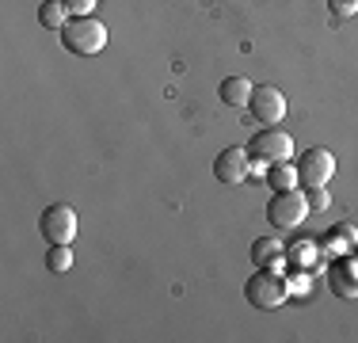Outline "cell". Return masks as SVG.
Masks as SVG:
<instances>
[{"label":"cell","instance_id":"6da1fadb","mask_svg":"<svg viewBox=\"0 0 358 343\" xmlns=\"http://www.w3.org/2000/svg\"><path fill=\"white\" fill-rule=\"evenodd\" d=\"M57 34H62V46L69 50L73 57H92L107 46V27L96 15H73Z\"/></svg>","mask_w":358,"mask_h":343},{"label":"cell","instance_id":"7a4b0ae2","mask_svg":"<svg viewBox=\"0 0 358 343\" xmlns=\"http://www.w3.org/2000/svg\"><path fill=\"white\" fill-rule=\"evenodd\" d=\"M309 199H305L301 191H275L271 195V202H267V221L275 229H297L305 218H309Z\"/></svg>","mask_w":358,"mask_h":343},{"label":"cell","instance_id":"3957f363","mask_svg":"<svg viewBox=\"0 0 358 343\" xmlns=\"http://www.w3.org/2000/svg\"><path fill=\"white\" fill-rule=\"evenodd\" d=\"M244 298H248L252 309H278V305H286L289 290H286L282 274L259 267V274H252V279L244 282Z\"/></svg>","mask_w":358,"mask_h":343},{"label":"cell","instance_id":"277c9868","mask_svg":"<svg viewBox=\"0 0 358 343\" xmlns=\"http://www.w3.org/2000/svg\"><path fill=\"white\" fill-rule=\"evenodd\" d=\"M76 229H80V221H76V210L65 202H54L42 210L38 218V233L46 244H73L76 240Z\"/></svg>","mask_w":358,"mask_h":343},{"label":"cell","instance_id":"5b68a950","mask_svg":"<svg viewBox=\"0 0 358 343\" xmlns=\"http://www.w3.org/2000/svg\"><path fill=\"white\" fill-rule=\"evenodd\" d=\"M248 157L263 160V164H278V160H294V137L282 126H263L248 141Z\"/></svg>","mask_w":358,"mask_h":343},{"label":"cell","instance_id":"8992f818","mask_svg":"<svg viewBox=\"0 0 358 343\" xmlns=\"http://www.w3.org/2000/svg\"><path fill=\"white\" fill-rule=\"evenodd\" d=\"M331 176H336V153L317 145V149H305L297 157V179L301 187H328Z\"/></svg>","mask_w":358,"mask_h":343},{"label":"cell","instance_id":"52a82bcc","mask_svg":"<svg viewBox=\"0 0 358 343\" xmlns=\"http://www.w3.org/2000/svg\"><path fill=\"white\" fill-rule=\"evenodd\" d=\"M286 92H278L275 84H259V88L252 92V99H248V111H252V118L255 122H263V126H278L286 118Z\"/></svg>","mask_w":358,"mask_h":343},{"label":"cell","instance_id":"ba28073f","mask_svg":"<svg viewBox=\"0 0 358 343\" xmlns=\"http://www.w3.org/2000/svg\"><path fill=\"white\" fill-rule=\"evenodd\" d=\"M328 290L336 298H343V302H355V298H358V252L331 260V267H328Z\"/></svg>","mask_w":358,"mask_h":343},{"label":"cell","instance_id":"9c48e42d","mask_svg":"<svg viewBox=\"0 0 358 343\" xmlns=\"http://www.w3.org/2000/svg\"><path fill=\"white\" fill-rule=\"evenodd\" d=\"M248 164H252V157H248V149H221L217 153V160H214V176H217V183H229V187H241V183H248Z\"/></svg>","mask_w":358,"mask_h":343},{"label":"cell","instance_id":"30bf717a","mask_svg":"<svg viewBox=\"0 0 358 343\" xmlns=\"http://www.w3.org/2000/svg\"><path fill=\"white\" fill-rule=\"evenodd\" d=\"M252 260H255V267L275 271V274H286V267H289L286 244H282V240H275V237H259V240H255V244H252Z\"/></svg>","mask_w":358,"mask_h":343},{"label":"cell","instance_id":"8fae6325","mask_svg":"<svg viewBox=\"0 0 358 343\" xmlns=\"http://www.w3.org/2000/svg\"><path fill=\"white\" fill-rule=\"evenodd\" d=\"M358 248V233L351 225H336V229H328V233L320 237V252L324 255H331V260H339V255H351Z\"/></svg>","mask_w":358,"mask_h":343},{"label":"cell","instance_id":"7c38bea8","mask_svg":"<svg viewBox=\"0 0 358 343\" xmlns=\"http://www.w3.org/2000/svg\"><path fill=\"white\" fill-rule=\"evenodd\" d=\"M320 240H313V237H297V240H289L286 244V260L294 263V267H317L320 263Z\"/></svg>","mask_w":358,"mask_h":343},{"label":"cell","instance_id":"4fadbf2b","mask_svg":"<svg viewBox=\"0 0 358 343\" xmlns=\"http://www.w3.org/2000/svg\"><path fill=\"white\" fill-rule=\"evenodd\" d=\"M217 92H221V103H225V107H248L255 84L248 80V76H225Z\"/></svg>","mask_w":358,"mask_h":343},{"label":"cell","instance_id":"5bb4252c","mask_svg":"<svg viewBox=\"0 0 358 343\" xmlns=\"http://www.w3.org/2000/svg\"><path fill=\"white\" fill-rule=\"evenodd\" d=\"M267 187L271 191H294L301 179H297V164L294 160H278V164H267Z\"/></svg>","mask_w":358,"mask_h":343},{"label":"cell","instance_id":"9a60e30c","mask_svg":"<svg viewBox=\"0 0 358 343\" xmlns=\"http://www.w3.org/2000/svg\"><path fill=\"white\" fill-rule=\"evenodd\" d=\"M69 20H73V15H69V8H65L62 0H46V4L38 8V23L46 31H62Z\"/></svg>","mask_w":358,"mask_h":343},{"label":"cell","instance_id":"2e32d148","mask_svg":"<svg viewBox=\"0 0 358 343\" xmlns=\"http://www.w3.org/2000/svg\"><path fill=\"white\" fill-rule=\"evenodd\" d=\"M46 267L54 271V274H65V271H69V267H73V244H50Z\"/></svg>","mask_w":358,"mask_h":343},{"label":"cell","instance_id":"e0dca14e","mask_svg":"<svg viewBox=\"0 0 358 343\" xmlns=\"http://www.w3.org/2000/svg\"><path fill=\"white\" fill-rule=\"evenodd\" d=\"M282 279H286L289 298H305V294L313 290V274H309V267H294V271H286Z\"/></svg>","mask_w":358,"mask_h":343},{"label":"cell","instance_id":"ac0fdd59","mask_svg":"<svg viewBox=\"0 0 358 343\" xmlns=\"http://www.w3.org/2000/svg\"><path fill=\"white\" fill-rule=\"evenodd\" d=\"M305 199H309V210L313 214H320V210H328V187H305Z\"/></svg>","mask_w":358,"mask_h":343},{"label":"cell","instance_id":"d6986e66","mask_svg":"<svg viewBox=\"0 0 358 343\" xmlns=\"http://www.w3.org/2000/svg\"><path fill=\"white\" fill-rule=\"evenodd\" d=\"M328 12L336 15V20H351L358 12V0H328Z\"/></svg>","mask_w":358,"mask_h":343},{"label":"cell","instance_id":"ffe728a7","mask_svg":"<svg viewBox=\"0 0 358 343\" xmlns=\"http://www.w3.org/2000/svg\"><path fill=\"white\" fill-rule=\"evenodd\" d=\"M62 4L69 8V15H92L99 0H62Z\"/></svg>","mask_w":358,"mask_h":343},{"label":"cell","instance_id":"44dd1931","mask_svg":"<svg viewBox=\"0 0 358 343\" xmlns=\"http://www.w3.org/2000/svg\"><path fill=\"white\" fill-rule=\"evenodd\" d=\"M248 176H259V179H263V176H267V164H263V160H255V157H252V164H248Z\"/></svg>","mask_w":358,"mask_h":343},{"label":"cell","instance_id":"7402d4cb","mask_svg":"<svg viewBox=\"0 0 358 343\" xmlns=\"http://www.w3.org/2000/svg\"><path fill=\"white\" fill-rule=\"evenodd\" d=\"M355 252H358V248H355Z\"/></svg>","mask_w":358,"mask_h":343}]
</instances>
